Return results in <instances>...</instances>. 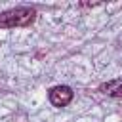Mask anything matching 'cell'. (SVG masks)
Listing matches in <instances>:
<instances>
[{
    "instance_id": "obj_1",
    "label": "cell",
    "mask_w": 122,
    "mask_h": 122,
    "mask_svg": "<svg viewBox=\"0 0 122 122\" xmlns=\"http://www.w3.org/2000/svg\"><path fill=\"white\" fill-rule=\"evenodd\" d=\"M36 19V10L30 6H17L0 13V29H13V27H29Z\"/></svg>"
},
{
    "instance_id": "obj_2",
    "label": "cell",
    "mask_w": 122,
    "mask_h": 122,
    "mask_svg": "<svg viewBox=\"0 0 122 122\" xmlns=\"http://www.w3.org/2000/svg\"><path fill=\"white\" fill-rule=\"evenodd\" d=\"M72 95H74L72 88H69V86H65V84L53 86V88L48 92V99H50V103H51L53 107H57V109L67 107V105L72 101Z\"/></svg>"
},
{
    "instance_id": "obj_3",
    "label": "cell",
    "mask_w": 122,
    "mask_h": 122,
    "mask_svg": "<svg viewBox=\"0 0 122 122\" xmlns=\"http://www.w3.org/2000/svg\"><path fill=\"white\" fill-rule=\"evenodd\" d=\"M99 92L109 97H122V78H112L99 86Z\"/></svg>"
}]
</instances>
